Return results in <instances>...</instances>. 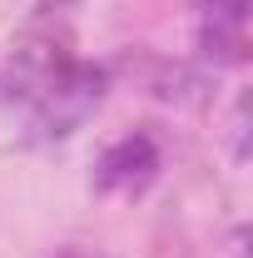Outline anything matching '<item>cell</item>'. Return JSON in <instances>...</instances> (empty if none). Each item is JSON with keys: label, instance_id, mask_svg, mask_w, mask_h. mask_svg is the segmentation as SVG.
Returning <instances> with one entry per match:
<instances>
[{"label": "cell", "instance_id": "obj_1", "mask_svg": "<svg viewBox=\"0 0 253 258\" xmlns=\"http://www.w3.org/2000/svg\"><path fill=\"white\" fill-rule=\"evenodd\" d=\"M154 169V144L139 134V139H124L104 154V184H129L134 174H149Z\"/></svg>", "mask_w": 253, "mask_h": 258}]
</instances>
